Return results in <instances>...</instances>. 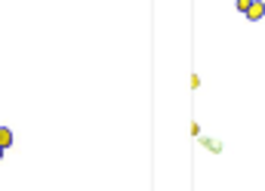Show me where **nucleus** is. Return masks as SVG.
I'll return each instance as SVG.
<instances>
[{"mask_svg":"<svg viewBox=\"0 0 265 191\" xmlns=\"http://www.w3.org/2000/svg\"><path fill=\"white\" fill-rule=\"evenodd\" d=\"M262 15H265V3H262V0H253L250 9H247V19H250V22H259Z\"/></svg>","mask_w":265,"mask_h":191,"instance_id":"f257e3e1","label":"nucleus"},{"mask_svg":"<svg viewBox=\"0 0 265 191\" xmlns=\"http://www.w3.org/2000/svg\"><path fill=\"white\" fill-rule=\"evenodd\" d=\"M0 145H3V148H9V145H12V130L0 127Z\"/></svg>","mask_w":265,"mask_h":191,"instance_id":"f03ea898","label":"nucleus"},{"mask_svg":"<svg viewBox=\"0 0 265 191\" xmlns=\"http://www.w3.org/2000/svg\"><path fill=\"white\" fill-rule=\"evenodd\" d=\"M250 3H253V0H238V9L247 12V9H250Z\"/></svg>","mask_w":265,"mask_h":191,"instance_id":"7ed1b4c3","label":"nucleus"},{"mask_svg":"<svg viewBox=\"0 0 265 191\" xmlns=\"http://www.w3.org/2000/svg\"><path fill=\"white\" fill-rule=\"evenodd\" d=\"M3 151H6V148H3V145H0V158H3Z\"/></svg>","mask_w":265,"mask_h":191,"instance_id":"20e7f679","label":"nucleus"}]
</instances>
